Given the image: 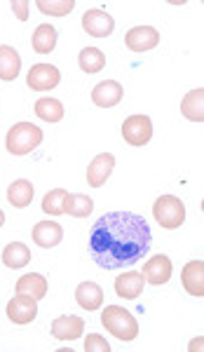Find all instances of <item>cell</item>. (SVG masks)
Segmentation results:
<instances>
[{"label":"cell","instance_id":"obj_1","mask_svg":"<svg viewBox=\"0 0 204 352\" xmlns=\"http://www.w3.org/2000/svg\"><path fill=\"white\" fill-rule=\"evenodd\" d=\"M148 221L132 212L104 214L89 230V254L104 270H122L139 263L150 252Z\"/></svg>","mask_w":204,"mask_h":352},{"label":"cell","instance_id":"obj_2","mask_svg":"<svg viewBox=\"0 0 204 352\" xmlns=\"http://www.w3.org/2000/svg\"><path fill=\"white\" fill-rule=\"evenodd\" d=\"M101 324L120 340H134L139 336V324H136L132 312L120 308V305H109V308H104V312H101Z\"/></svg>","mask_w":204,"mask_h":352},{"label":"cell","instance_id":"obj_3","mask_svg":"<svg viewBox=\"0 0 204 352\" xmlns=\"http://www.w3.org/2000/svg\"><path fill=\"white\" fill-rule=\"evenodd\" d=\"M43 144V132L33 122H19L8 132L5 146L12 155H28L33 148Z\"/></svg>","mask_w":204,"mask_h":352},{"label":"cell","instance_id":"obj_4","mask_svg":"<svg viewBox=\"0 0 204 352\" xmlns=\"http://www.w3.org/2000/svg\"><path fill=\"white\" fill-rule=\"evenodd\" d=\"M152 217L167 230H177L185 221V207L177 195H160L152 204Z\"/></svg>","mask_w":204,"mask_h":352},{"label":"cell","instance_id":"obj_5","mask_svg":"<svg viewBox=\"0 0 204 352\" xmlns=\"http://www.w3.org/2000/svg\"><path fill=\"white\" fill-rule=\"evenodd\" d=\"M122 136L129 146H146L152 139V120L148 116H129L122 122Z\"/></svg>","mask_w":204,"mask_h":352},{"label":"cell","instance_id":"obj_6","mask_svg":"<svg viewBox=\"0 0 204 352\" xmlns=\"http://www.w3.org/2000/svg\"><path fill=\"white\" fill-rule=\"evenodd\" d=\"M61 80L59 68L52 64H36L28 71V87L36 89V92H47V89H54Z\"/></svg>","mask_w":204,"mask_h":352},{"label":"cell","instance_id":"obj_7","mask_svg":"<svg viewBox=\"0 0 204 352\" xmlns=\"http://www.w3.org/2000/svg\"><path fill=\"white\" fill-rule=\"evenodd\" d=\"M5 310H8L10 322H14V324H28V322H33L38 315L36 298L28 296V294H16Z\"/></svg>","mask_w":204,"mask_h":352},{"label":"cell","instance_id":"obj_8","mask_svg":"<svg viewBox=\"0 0 204 352\" xmlns=\"http://www.w3.org/2000/svg\"><path fill=\"white\" fill-rule=\"evenodd\" d=\"M82 28L84 33H89V36L94 38H109L113 31H115V21H113V16L109 12H104V10H87V12L82 14Z\"/></svg>","mask_w":204,"mask_h":352},{"label":"cell","instance_id":"obj_9","mask_svg":"<svg viewBox=\"0 0 204 352\" xmlns=\"http://www.w3.org/2000/svg\"><path fill=\"white\" fill-rule=\"evenodd\" d=\"M160 43V33L152 26H134L124 36V45H127L132 52H148L155 45Z\"/></svg>","mask_w":204,"mask_h":352},{"label":"cell","instance_id":"obj_10","mask_svg":"<svg viewBox=\"0 0 204 352\" xmlns=\"http://www.w3.org/2000/svg\"><path fill=\"white\" fill-rule=\"evenodd\" d=\"M172 261L169 256H164V254H157V256H152L148 263H146L144 268V280L148 282L152 287H160V285H167L169 280H172Z\"/></svg>","mask_w":204,"mask_h":352},{"label":"cell","instance_id":"obj_11","mask_svg":"<svg viewBox=\"0 0 204 352\" xmlns=\"http://www.w3.org/2000/svg\"><path fill=\"white\" fill-rule=\"evenodd\" d=\"M113 167H115V157H113L111 153L96 155L87 167V184L92 186V188H101V186L109 181Z\"/></svg>","mask_w":204,"mask_h":352},{"label":"cell","instance_id":"obj_12","mask_svg":"<svg viewBox=\"0 0 204 352\" xmlns=\"http://www.w3.org/2000/svg\"><path fill=\"white\" fill-rule=\"evenodd\" d=\"M122 94H124V89L120 82L104 80L92 89V101L99 109H113V106H117L122 101Z\"/></svg>","mask_w":204,"mask_h":352},{"label":"cell","instance_id":"obj_13","mask_svg":"<svg viewBox=\"0 0 204 352\" xmlns=\"http://www.w3.org/2000/svg\"><path fill=\"white\" fill-rule=\"evenodd\" d=\"M33 242L43 249H52L56 247L61 240H64V228L54 221H41V223L33 226V232H31Z\"/></svg>","mask_w":204,"mask_h":352},{"label":"cell","instance_id":"obj_14","mask_svg":"<svg viewBox=\"0 0 204 352\" xmlns=\"http://www.w3.org/2000/svg\"><path fill=\"white\" fill-rule=\"evenodd\" d=\"M181 282H183V289L190 296L202 298L204 296V263L202 261H190V263H185L183 272H181Z\"/></svg>","mask_w":204,"mask_h":352},{"label":"cell","instance_id":"obj_15","mask_svg":"<svg viewBox=\"0 0 204 352\" xmlns=\"http://www.w3.org/2000/svg\"><path fill=\"white\" fill-rule=\"evenodd\" d=\"M144 287H146L144 275H141V272H136V270L122 272V275L115 280V294L120 298H127V300L139 298L141 294H144Z\"/></svg>","mask_w":204,"mask_h":352},{"label":"cell","instance_id":"obj_16","mask_svg":"<svg viewBox=\"0 0 204 352\" xmlns=\"http://www.w3.org/2000/svg\"><path fill=\"white\" fill-rule=\"evenodd\" d=\"M84 331V322L76 315H64L52 322V336L59 340H76Z\"/></svg>","mask_w":204,"mask_h":352},{"label":"cell","instance_id":"obj_17","mask_svg":"<svg viewBox=\"0 0 204 352\" xmlns=\"http://www.w3.org/2000/svg\"><path fill=\"white\" fill-rule=\"evenodd\" d=\"M21 71V56L10 45H0V80H14Z\"/></svg>","mask_w":204,"mask_h":352},{"label":"cell","instance_id":"obj_18","mask_svg":"<svg viewBox=\"0 0 204 352\" xmlns=\"http://www.w3.org/2000/svg\"><path fill=\"white\" fill-rule=\"evenodd\" d=\"M76 300L84 310H99L104 305V289L94 285V282H82L76 289Z\"/></svg>","mask_w":204,"mask_h":352},{"label":"cell","instance_id":"obj_19","mask_svg":"<svg viewBox=\"0 0 204 352\" xmlns=\"http://www.w3.org/2000/svg\"><path fill=\"white\" fill-rule=\"evenodd\" d=\"M181 113L183 118H188L192 122H202L204 120V89L197 87L183 96L181 101Z\"/></svg>","mask_w":204,"mask_h":352},{"label":"cell","instance_id":"obj_20","mask_svg":"<svg viewBox=\"0 0 204 352\" xmlns=\"http://www.w3.org/2000/svg\"><path fill=\"white\" fill-rule=\"evenodd\" d=\"M3 263L12 270H21L31 263V252H28L26 244L21 242H10L3 252Z\"/></svg>","mask_w":204,"mask_h":352},{"label":"cell","instance_id":"obj_21","mask_svg":"<svg viewBox=\"0 0 204 352\" xmlns=\"http://www.w3.org/2000/svg\"><path fill=\"white\" fill-rule=\"evenodd\" d=\"M16 294H28V296L41 300L47 294V280L43 275H38V272H28L16 282Z\"/></svg>","mask_w":204,"mask_h":352},{"label":"cell","instance_id":"obj_22","mask_svg":"<svg viewBox=\"0 0 204 352\" xmlns=\"http://www.w3.org/2000/svg\"><path fill=\"white\" fill-rule=\"evenodd\" d=\"M94 209V202L89 195H82V192H68L66 200H64V214L68 217H78V219H84L89 217Z\"/></svg>","mask_w":204,"mask_h":352},{"label":"cell","instance_id":"obj_23","mask_svg":"<svg viewBox=\"0 0 204 352\" xmlns=\"http://www.w3.org/2000/svg\"><path fill=\"white\" fill-rule=\"evenodd\" d=\"M8 200L16 209L28 207V204L33 202V186H31V181H26V179L12 181V184H10V188H8Z\"/></svg>","mask_w":204,"mask_h":352},{"label":"cell","instance_id":"obj_24","mask_svg":"<svg viewBox=\"0 0 204 352\" xmlns=\"http://www.w3.org/2000/svg\"><path fill=\"white\" fill-rule=\"evenodd\" d=\"M56 47V28L52 24H41L33 33V50L38 54H49Z\"/></svg>","mask_w":204,"mask_h":352},{"label":"cell","instance_id":"obj_25","mask_svg":"<svg viewBox=\"0 0 204 352\" xmlns=\"http://www.w3.org/2000/svg\"><path fill=\"white\" fill-rule=\"evenodd\" d=\"M36 116L45 122H59L64 118V104L52 99V96H45V99L36 101Z\"/></svg>","mask_w":204,"mask_h":352},{"label":"cell","instance_id":"obj_26","mask_svg":"<svg viewBox=\"0 0 204 352\" xmlns=\"http://www.w3.org/2000/svg\"><path fill=\"white\" fill-rule=\"evenodd\" d=\"M78 64L84 73H99L106 66V56L99 47H84L78 56Z\"/></svg>","mask_w":204,"mask_h":352},{"label":"cell","instance_id":"obj_27","mask_svg":"<svg viewBox=\"0 0 204 352\" xmlns=\"http://www.w3.org/2000/svg\"><path fill=\"white\" fill-rule=\"evenodd\" d=\"M68 192L64 188H54L49 190L47 195L43 197V212L49 214V217H59L64 214V200H66Z\"/></svg>","mask_w":204,"mask_h":352},{"label":"cell","instance_id":"obj_28","mask_svg":"<svg viewBox=\"0 0 204 352\" xmlns=\"http://www.w3.org/2000/svg\"><path fill=\"white\" fill-rule=\"evenodd\" d=\"M73 8H76V0H56V3H52V0H38V10L49 16H66Z\"/></svg>","mask_w":204,"mask_h":352},{"label":"cell","instance_id":"obj_29","mask_svg":"<svg viewBox=\"0 0 204 352\" xmlns=\"http://www.w3.org/2000/svg\"><path fill=\"white\" fill-rule=\"evenodd\" d=\"M84 350L87 352H111V345L106 343V338H101L99 333L84 338Z\"/></svg>","mask_w":204,"mask_h":352},{"label":"cell","instance_id":"obj_30","mask_svg":"<svg viewBox=\"0 0 204 352\" xmlns=\"http://www.w3.org/2000/svg\"><path fill=\"white\" fill-rule=\"evenodd\" d=\"M12 10H14V14L19 16L21 21L28 19V3H26V0H12Z\"/></svg>","mask_w":204,"mask_h":352},{"label":"cell","instance_id":"obj_31","mask_svg":"<svg viewBox=\"0 0 204 352\" xmlns=\"http://www.w3.org/2000/svg\"><path fill=\"white\" fill-rule=\"evenodd\" d=\"M202 348V338H195L192 340V345H190V350H200Z\"/></svg>","mask_w":204,"mask_h":352},{"label":"cell","instance_id":"obj_32","mask_svg":"<svg viewBox=\"0 0 204 352\" xmlns=\"http://www.w3.org/2000/svg\"><path fill=\"white\" fill-rule=\"evenodd\" d=\"M3 223H5V212L0 209V228H3Z\"/></svg>","mask_w":204,"mask_h":352}]
</instances>
